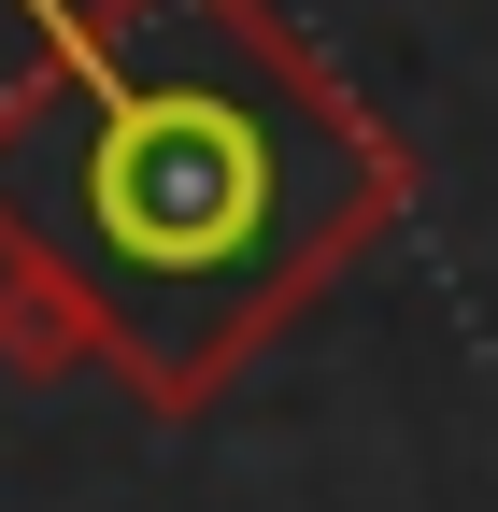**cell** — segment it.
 Here are the masks:
<instances>
[{
	"instance_id": "obj_1",
	"label": "cell",
	"mask_w": 498,
	"mask_h": 512,
	"mask_svg": "<svg viewBox=\"0 0 498 512\" xmlns=\"http://www.w3.org/2000/svg\"><path fill=\"white\" fill-rule=\"evenodd\" d=\"M271 214V143L228 100H129L100 143V228L143 271H214Z\"/></svg>"
}]
</instances>
